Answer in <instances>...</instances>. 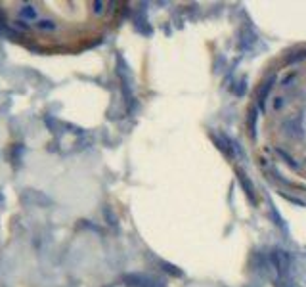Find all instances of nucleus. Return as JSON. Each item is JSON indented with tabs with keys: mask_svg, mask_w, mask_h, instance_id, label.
<instances>
[{
	"mask_svg": "<svg viewBox=\"0 0 306 287\" xmlns=\"http://www.w3.org/2000/svg\"><path fill=\"white\" fill-rule=\"evenodd\" d=\"M122 2H0V25L13 40L40 52H75L98 42Z\"/></svg>",
	"mask_w": 306,
	"mask_h": 287,
	"instance_id": "nucleus-1",
	"label": "nucleus"
},
{
	"mask_svg": "<svg viewBox=\"0 0 306 287\" xmlns=\"http://www.w3.org/2000/svg\"><path fill=\"white\" fill-rule=\"evenodd\" d=\"M289 58L287 63L270 77L257 98V134L264 138L260 146L274 175L287 171L306 153V52ZM303 175L297 190H306V165L287 184ZM306 193V191H305Z\"/></svg>",
	"mask_w": 306,
	"mask_h": 287,
	"instance_id": "nucleus-2",
	"label": "nucleus"
}]
</instances>
